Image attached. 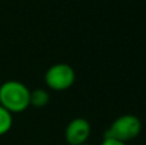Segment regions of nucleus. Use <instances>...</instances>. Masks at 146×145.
I'll list each match as a JSON object with an SVG mask.
<instances>
[{
    "label": "nucleus",
    "instance_id": "f257e3e1",
    "mask_svg": "<svg viewBox=\"0 0 146 145\" xmlns=\"http://www.w3.org/2000/svg\"><path fill=\"white\" fill-rule=\"evenodd\" d=\"M31 90L23 82L9 80L0 86V105L8 112L21 113L30 107Z\"/></svg>",
    "mask_w": 146,
    "mask_h": 145
},
{
    "label": "nucleus",
    "instance_id": "f03ea898",
    "mask_svg": "<svg viewBox=\"0 0 146 145\" xmlns=\"http://www.w3.org/2000/svg\"><path fill=\"white\" fill-rule=\"evenodd\" d=\"M142 123L137 116L135 114H122L113 121L110 127L105 131L104 138L114 139V140L126 143L136 139L141 134Z\"/></svg>",
    "mask_w": 146,
    "mask_h": 145
},
{
    "label": "nucleus",
    "instance_id": "7ed1b4c3",
    "mask_svg": "<svg viewBox=\"0 0 146 145\" xmlns=\"http://www.w3.org/2000/svg\"><path fill=\"white\" fill-rule=\"evenodd\" d=\"M76 72L67 63H55L45 72V84L50 90L64 91L73 86Z\"/></svg>",
    "mask_w": 146,
    "mask_h": 145
},
{
    "label": "nucleus",
    "instance_id": "20e7f679",
    "mask_svg": "<svg viewBox=\"0 0 146 145\" xmlns=\"http://www.w3.org/2000/svg\"><path fill=\"white\" fill-rule=\"evenodd\" d=\"M91 135V125L86 118L77 117L67 125L64 131L67 145H82L86 144Z\"/></svg>",
    "mask_w": 146,
    "mask_h": 145
},
{
    "label": "nucleus",
    "instance_id": "39448f33",
    "mask_svg": "<svg viewBox=\"0 0 146 145\" xmlns=\"http://www.w3.org/2000/svg\"><path fill=\"white\" fill-rule=\"evenodd\" d=\"M50 100V95L45 89H36L32 90L30 94V105L36 108H42L48 105Z\"/></svg>",
    "mask_w": 146,
    "mask_h": 145
},
{
    "label": "nucleus",
    "instance_id": "423d86ee",
    "mask_svg": "<svg viewBox=\"0 0 146 145\" xmlns=\"http://www.w3.org/2000/svg\"><path fill=\"white\" fill-rule=\"evenodd\" d=\"M13 126V114L0 105V136L9 132Z\"/></svg>",
    "mask_w": 146,
    "mask_h": 145
},
{
    "label": "nucleus",
    "instance_id": "0eeeda50",
    "mask_svg": "<svg viewBox=\"0 0 146 145\" xmlns=\"http://www.w3.org/2000/svg\"><path fill=\"white\" fill-rule=\"evenodd\" d=\"M100 145H127L126 143H122V141L118 140H114V139H108V138H104L103 143Z\"/></svg>",
    "mask_w": 146,
    "mask_h": 145
},
{
    "label": "nucleus",
    "instance_id": "6e6552de",
    "mask_svg": "<svg viewBox=\"0 0 146 145\" xmlns=\"http://www.w3.org/2000/svg\"><path fill=\"white\" fill-rule=\"evenodd\" d=\"M82 145H90V144H87V143H86V144H82Z\"/></svg>",
    "mask_w": 146,
    "mask_h": 145
}]
</instances>
